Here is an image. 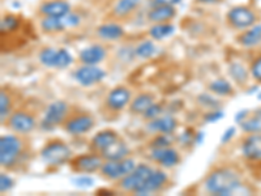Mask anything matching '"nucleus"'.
Segmentation results:
<instances>
[{
    "label": "nucleus",
    "mask_w": 261,
    "mask_h": 196,
    "mask_svg": "<svg viewBox=\"0 0 261 196\" xmlns=\"http://www.w3.org/2000/svg\"><path fill=\"white\" fill-rule=\"evenodd\" d=\"M197 101H199L200 105H202L206 109H211V110H216V109L220 107V102L209 94H200L199 98H197Z\"/></svg>",
    "instance_id": "f704fd0d"
},
{
    "label": "nucleus",
    "mask_w": 261,
    "mask_h": 196,
    "mask_svg": "<svg viewBox=\"0 0 261 196\" xmlns=\"http://www.w3.org/2000/svg\"><path fill=\"white\" fill-rule=\"evenodd\" d=\"M128 155H129V148H128L127 144L120 139H118L115 143L111 144L109 148H106L103 152H101V157L103 158L105 161L123 160V158H127Z\"/></svg>",
    "instance_id": "aec40b11"
},
{
    "label": "nucleus",
    "mask_w": 261,
    "mask_h": 196,
    "mask_svg": "<svg viewBox=\"0 0 261 196\" xmlns=\"http://www.w3.org/2000/svg\"><path fill=\"white\" fill-rule=\"evenodd\" d=\"M64 21L67 28H73L80 24V16L76 15V13L69 12L67 15H64Z\"/></svg>",
    "instance_id": "37998d69"
},
{
    "label": "nucleus",
    "mask_w": 261,
    "mask_h": 196,
    "mask_svg": "<svg viewBox=\"0 0 261 196\" xmlns=\"http://www.w3.org/2000/svg\"><path fill=\"white\" fill-rule=\"evenodd\" d=\"M170 144H171V140L167 137V135L161 134L160 136L153 139L150 146L151 148H167V146H170Z\"/></svg>",
    "instance_id": "4c0bfd02"
},
{
    "label": "nucleus",
    "mask_w": 261,
    "mask_h": 196,
    "mask_svg": "<svg viewBox=\"0 0 261 196\" xmlns=\"http://www.w3.org/2000/svg\"><path fill=\"white\" fill-rule=\"evenodd\" d=\"M57 53L58 50H54L51 47H46L43 50H41L38 58L39 62L45 67H48V68H55V62H57Z\"/></svg>",
    "instance_id": "2f4dec72"
},
{
    "label": "nucleus",
    "mask_w": 261,
    "mask_h": 196,
    "mask_svg": "<svg viewBox=\"0 0 261 196\" xmlns=\"http://www.w3.org/2000/svg\"><path fill=\"white\" fill-rule=\"evenodd\" d=\"M167 182V174L162 170H154L153 174L144 182V184L136 191V195H149L154 193L162 187L163 184Z\"/></svg>",
    "instance_id": "2eb2a0df"
},
{
    "label": "nucleus",
    "mask_w": 261,
    "mask_h": 196,
    "mask_svg": "<svg viewBox=\"0 0 261 196\" xmlns=\"http://www.w3.org/2000/svg\"><path fill=\"white\" fill-rule=\"evenodd\" d=\"M136 167V163L132 158H123L119 161H106L101 167V174L110 181H118L124 178Z\"/></svg>",
    "instance_id": "39448f33"
},
{
    "label": "nucleus",
    "mask_w": 261,
    "mask_h": 196,
    "mask_svg": "<svg viewBox=\"0 0 261 196\" xmlns=\"http://www.w3.org/2000/svg\"><path fill=\"white\" fill-rule=\"evenodd\" d=\"M209 90H211L212 93H214V94L225 95V97L231 95L232 93H234L231 84L228 83L227 80H225V79H217V80L212 81V83L209 84Z\"/></svg>",
    "instance_id": "bb28decb"
},
{
    "label": "nucleus",
    "mask_w": 261,
    "mask_h": 196,
    "mask_svg": "<svg viewBox=\"0 0 261 196\" xmlns=\"http://www.w3.org/2000/svg\"><path fill=\"white\" fill-rule=\"evenodd\" d=\"M106 57V50L101 45H93L84 48L80 53V60L84 64L97 65Z\"/></svg>",
    "instance_id": "4be33fe9"
},
{
    "label": "nucleus",
    "mask_w": 261,
    "mask_h": 196,
    "mask_svg": "<svg viewBox=\"0 0 261 196\" xmlns=\"http://www.w3.org/2000/svg\"><path fill=\"white\" fill-rule=\"evenodd\" d=\"M42 160L47 165H63L72 157V151L62 140H51L41 151Z\"/></svg>",
    "instance_id": "7ed1b4c3"
},
{
    "label": "nucleus",
    "mask_w": 261,
    "mask_h": 196,
    "mask_svg": "<svg viewBox=\"0 0 261 196\" xmlns=\"http://www.w3.org/2000/svg\"><path fill=\"white\" fill-rule=\"evenodd\" d=\"M253 114H255V115H257V116H260V118H261V107L256 109V110L253 111Z\"/></svg>",
    "instance_id": "de8ad7c7"
},
{
    "label": "nucleus",
    "mask_w": 261,
    "mask_h": 196,
    "mask_svg": "<svg viewBox=\"0 0 261 196\" xmlns=\"http://www.w3.org/2000/svg\"><path fill=\"white\" fill-rule=\"evenodd\" d=\"M13 186H15V182L9 176H7L6 173H2L0 174V191L2 192H8L9 190H12Z\"/></svg>",
    "instance_id": "e433bc0d"
},
{
    "label": "nucleus",
    "mask_w": 261,
    "mask_h": 196,
    "mask_svg": "<svg viewBox=\"0 0 261 196\" xmlns=\"http://www.w3.org/2000/svg\"><path fill=\"white\" fill-rule=\"evenodd\" d=\"M72 55L65 50V48H59L57 53V62H55V68H67L68 65L72 64Z\"/></svg>",
    "instance_id": "72a5a7b5"
},
{
    "label": "nucleus",
    "mask_w": 261,
    "mask_h": 196,
    "mask_svg": "<svg viewBox=\"0 0 261 196\" xmlns=\"http://www.w3.org/2000/svg\"><path fill=\"white\" fill-rule=\"evenodd\" d=\"M94 127V119L89 114H79L67 119L64 123V130L71 135H83L89 132Z\"/></svg>",
    "instance_id": "9b49d317"
},
{
    "label": "nucleus",
    "mask_w": 261,
    "mask_h": 196,
    "mask_svg": "<svg viewBox=\"0 0 261 196\" xmlns=\"http://www.w3.org/2000/svg\"><path fill=\"white\" fill-rule=\"evenodd\" d=\"M154 8H151L148 13V18L155 24H161V22H167V21L172 20L176 15V9L174 6H169V4H161V6H153Z\"/></svg>",
    "instance_id": "6ab92c4d"
},
{
    "label": "nucleus",
    "mask_w": 261,
    "mask_h": 196,
    "mask_svg": "<svg viewBox=\"0 0 261 196\" xmlns=\"http://www.w3.org/2000/svg\"><path fill=\"white\" fill-rule=\"evenodd\" d=\"M130 101V93L125 86H116L109 93L106 98V104L109 109L114 111L123 110Z\"/></svg>",
    "instance_id": "f8f14e48"
},
{
    "label": "nucleus",
    "mask_w": 261,
    "mask_h": 196,
    "mask_svg": "<svg viewBox=\"0 0 261 196\" xmlns=\"http://www.w3.org/2000/svg\"><path fill=\"white\" fill-rule=\"evenodd\" d=\"M227 21L228 24L235 28V29L246 30L256 24L257 15L249 7L237 6L232 7L227 12Z\"/></svg>",
    "instance_id": "20e7f679"
},
{
    "label": "nucleus",
    "mask_w": 261,
    "mask_h": 196,
    "mask_svg": "<svg viewBox=\"0 0 261 196\" xmlns=\"http://www.w3.org/2000/svg\"><path fill=\"white\" fill-rule=\"evenodd\" d=\"M258 98H261V94H260V95H258Z\"/></svg>",
    "instance_id": "8fccbe9b"
},
{
    "label": "nucleus",
    "mask_w": 261,
    "mask_h": 196,
    "mask_svg": "<svg viewBox=\"0 0 261 196\" xmlns=\"http://www.w3.org/2000/svg\"><path fill=\"white\" fill-rule=\"evenodd\" d=\"M242 153L247 160L261 161V132L249 134L242 144Z\"/></svg>",
    "instance_id": "4468645a"
},
{
    "label": "nucleus",
    "mask_w": 261,
    "mask_h": 196,
    "mask_svg": "<svg viewBox=\"0 0 261 196\" xmlns=\"http://www.w3.org/2000/svg\"><path fill=\"white\" fill-rule=\"evenodd\" d=\"M2 33H9L13 32L16 28L18 27V20L15 17V16H6V17L2 20Z\"/></svg>",
    "instance_id": "c9c22d12"
},
{
    "label": "nucleus",
    "mask_w": 261,
    "mask_h": 196,
    "mask_svg": "<svg viewBox=\"0 0 261 196\" xmlns=\"http://www.w3.org/2000/svg\"><path fill=\"white\" fill-rule=\"evenodd\" d=\"M22 152V143L15 135H4L0 139V163L6 169L16 165Z\"/></svg>",
    "instance_id": "f03ea898"
},
{
    "label": "nucleus",
    "mask_w": 261,
    "mask_h": 196,
    "mask_svg": "<svg viewBox=\"0 0 261 196\" xmlns=\"http://www.w3.org/2000/svg\"><path fill=\"white\" fill-rule=\"evenodd\" d=\"M151 160L158 162L163 167H172L178 165L180 161V156L178 152L172 148H153L151 149Z\"/></svg>",
    "instance_id": "ddd939ff"
},
{
    "label": "nucleus",
    "mask_w": 261,
    "mask_h": 196,
    "mask_svg": "<svg viewBox=\"0 0 261 196\" xmlns=\"http://www.w3.org/2000/svg\"><path fill=\"white\" fill-rule=\"evenodd\" d=\"M249 115V110H241L238 111V114L235 115V122L238 123H242L244 120V119L247 118V116Z\"/></svg>",
    "instance_id": "49530a36"
},
{
    "label": "nucleus",
    "mask_w": 261,
    "mask_h": 196,
    "mask_svg": "<svg viewBox=\"0 0 261 196\" xmlns=\"http://www.w3.org/2000/svg\"><path fill=\"white\" fill-rule=\"evenodd\" d=\"M251 75L257 83L261 84V55L256 58L251 64Z\"/></svg>",
    "instance_id": "ea45409f"
},
{
    "label": "nucleus",
    "mask_w": 261,
    "mask_h": 196,
    "mask_svg": "<svg viewBox=\"0 0 261 196\" xmlns=\"http://www.w3.org/2000/svg\"><path fill=\"white\" fill-rule=\"evenodd\" d=\"M174 30H175L174 25L167 24V22H161V24H155L154 27H151L150 30H149V34L151 36V38L160 41V39H165L171 36Z\"/></svg>",
    "instance_id": "cd10ccee"
},
{
    "label": "nucleus",
    "mask_w": 261,
    "mask_h": 196,
    "mask_svg": "<svg viewBox=\"0 0 261 196\" xmlns=\"http://www.w3.org/2000/svg\"><path fill=\"white\" fill-rule=\"evenodd\" d=\"M106 76V72L97 65H83L74 72V79L80 85L93 86L95 84L101 83Z\"/></svg>",
    "instance_id": "1a4fd4ad"
},
{
    "label": "nucleus",
    "mask_w": 261,
    "mask_h": 196,
    "mask_svg": "<svg viewBox=\"0 0 261 196\" xmlns=\"http://www.w3.org/2000/svg\"><path fill=\"white\" fill-rule=\"evenodd\" d=\"M8 127L17 134H29L34 130L37 122L36 118L25 111H15L8 116Z\"/></svg>",
    "instance_id": "6e6552de"
},
{
    "label": "nucleus",
    "mask_w": 261,
    "mask_h": 196,
    "mask_svg": "<svg viewBox=\"0 0 261 196\" xmlns=\"http://www.w3.org/2000/svg\"><path fill=\"white\" fill-rule=\"evenodd\" d=\"M73 183L76 184V186H79V187L85 188V187H90V186H93L94 181L88 176H79L73 179Z\"/></svg>",
    "instance_id": "a19ab883"
},
{
    "label": "nucleus",
    "mask_w": 261,
    "mask_h": 196,
    "mask_svg": "<svg viewBox=\"0 0 261 196\" xmlns=\"http://www.w3.org/2000/svg\"><path fill=\"white\" fill-rule=\"evenodd\" d=\"M11 105H12V101H11V97L8 95V93L6 90H2L0 92V116H2L3 122L4 119L11 115V109H12Z\"/></svg>",
    "instance_id": "473e14b6"
},
{
    "label": "nucleus",
    "mask_w": 261,
    "mask_h": 196,
    "mask_svg": "<svg viewBox=\"0 0 261 196\" xmlns=\"http://www.w3.org/2000/svg\"><path fill=\"white\" fill-rule=\"evenodd\" d=\"M243 187L241 177L231 169H218L211 173L205 181V188L209 193L228 196L237 193Z\"/></svg>",
    "instance_id": "f257e3e1"
},
{
    "label": "nucleus",
    "mask_w": 261,
    "mask_h": 196,
    "mask_svg": "<svg viewBox=\"0 0 261 196\" xmlns=\"http://www.w3.org/2000/svg\"><path fill=\"white\" fill-rule=\"evenodd\" d=\"M228 74L234 79V81L238 85H244L247 80H248V71H247V68L242 63H231L230 67H228Z\"/></svg>",
    "instance_id": "a878e982"
},
{
    "label": "nucleus",
    "mask_w": 261,
    "mask_h": 196,
    "mask_svg": "<svg viewBox=\"0 0 261 196\" xmlns=\"http://www.w3.org/2000/svg\"><path fill=\"white\" fill-rule=\"evenodd\" d=\"M39 12L43 16H53V17H60L71 12L69 3L64 0H50L46 3L41 4Z\"/></svg>",
    "instance_id": "a211bd4d"
},
{
    "label": "nucleus",
    "mask_w": 261,
    "mask_h": 196,
    "mask_svg": "<svg viewBox=\"0 0 261 196\" xmlns=\"http://www.w3.org/2000/svg\"><path fill=\"white\" fill-rule=\"evenodd\" d=\"M222 118H223V113L220 110V109H216V110H211L208 114H205V116H204V119L208 123H216Z\"/></svg>",
    "instance_id": "79ce46f5"
},
{
    "label": "nucleus",
    "mask_w": 261,
    "mask_h": 196,
    "mask_svg": "<svg viewBox=\"0 0 261 196\" xmlns=\"http://www.w3.org/2000/svg\"><path fill=\"white\" fill-rule=\"evenodd\" d=\"M119 139L118 134L113 130H103L94 135V137L90 141V148L94 152H103L105 149L109 148L111 144H114Z\"/></svg>",
    "instance_id": "dca6fc26"
},
{
    "label": "nucleus",
    "mask_w": 261,
    "mask_h": 196,
    "mask_svg": "<svg viewBox=\"0 0 261 196\" xmlns=\"http://www.w3.org/2000/svg\"><path fill=\"white\" fill-rule=\"evenodd\" d=\"M153 172L154 170L151 169V166L141 163V165L135 167L134 172L120 179V183H119L120 188L127 191V192H136L143 186L144 182L153 174Z\"/></svg>",
    "instance_id": "0eeeda50"
},
{
    "label": "nucleus",
    "mask_w": 261,
    "mask_h": 196,
    "mask_svg": "<svg viewBox=\"0 0 261 196\" xmlns=\"http://www.w3.org/2000/svg\"><path fill=\"white\" fill-rule=\"evenodd\" d=\"M41 28L45 33H57L67 29L64 16L60 17H53V16H45L41 21Z\"/></svg>",
    "instance_id": "393cba45"
},
{
    "label": "nucleus",
    "mask_w": 261,
    "mask_h": 196,
    "mask_svg": "<svg viewBox=\"0 0 261 196\" xmlns=\"http://www.w3.org/2000/svg\"><path fill=\"white\" fill-rule=\"evenodd\" d=\"M238 42L241 46L247 48L256 47L261 43V24H255L249 29H246L238 37Z\"/></svg>",
    "instance_id": "412c9836"
},
{
    "label": "nucleus",
    "mask_w": 261,
    "mask_h": 196,
    "mask_svg": "<svg viewBox=\"0 0 261 196\" xmlns=\"http://www.w3.org/2000/svg\"><path fill=\"white\" fill-rule=\"evenodd\" d=\"M235 132H237L235 127H228L227 130L225 131V134L222 135V137H221V143H222V144L228 143V141H230V140H231L232 137H234Z\"/></svg>",
    "instance_id": "c03bdc74"
},
{
    "label": "nucleus",
    "mask_w": 261,
    "mask_h": 196,
    "mask_svg": "<svg viewBox=\"0 0 261 196\" xmlns=\"http://www.w3.org/2000/svg\"><path fill=\"white\" fill-rule=\"evenodd\" d=\"M161 114H162V106H161V105H158V104H153L150 107H149L148 110H146L145 113L143 114V115H144V118H145V119L153 120V119L161 116Z\"/></svg>",
    "instance_id": "58836bf2"
},
{
    "label": "nucleus",
    "mask_w": 261,
    "mask_h": 196,
    "mask_svg": "<svg viewBox=\"0 0 261 196\" xmlns=\"http://www.w3.org/2000/svg\"><path fill=\"white\" fill-rule=\"evenodd\" d=\"M178 128V122L175 118L172 116L165 115L158 116V118L153 119L148 123V130L153 131V132H160V134L170 135Z\"/></svg>",
    "instance_id": "f3484780"
},
{
    "label": "nucleus",
    "mask_w": 261,
    "mask_h": 196,
    "mask_svg": "<svg viewBox=\"0 0 261 196\" xmlns=\"http://www.w3.org/2000/svg\"><path fill=\"white\" fill-rule=\"evenodd\" d=\"M239 125H241L242 131H244L247 134H258V132H261V118L255 115V114H249Z\"/></svg>",
    "instance_id": "c756f323"
},
{
    "label": "nucleus",
    "mask_w": 261,
    "mask_h": 196,
    "mask_svg": "<svg viewBox=\"0 0 261 196\" xmlns=\"http://www.w3.org/2000/svg\"><path fill=\"white\" fill-rule=\"evenodd\" d=\"M97 34L106 41H118L124 36V30L120 25L110 22V24H103L98 27Z\"/></svg>",
    "instance_id": "5701e85b"
},
{
    "label": "nucleus",
    "mask_w": 261,
    "mask_h": 196,
    "mask_svg": "<svg viewBox=\"0 0 261 196\" xmlns=\"http://www.w3.org/2000/svg\"><path fill=\"white\" fill-rule=\"evenodd\" d=\"M141 0H119L116 6L114 7V15L119 16V17H124V16L129 15L132 11L137 8Z\"/></svg>",
    "instance_id": "c85d7f7f"
},
{
    "label": "nucleus",
    "mask_w": 261,
    "mask_h": 196,
    "mask_svg": "<svg viewBox=\"0 0 261 196\" xmlns=\"http://www.w3.org/2000/svg\"><path fill=\"white\" fill-rule=\"evenodd\" d=\"M153 104H154V97L150 93H141L132 101L129 106V111L132 114L143 115Z\"/></svg>",
    "instance_id": "b1692460"
},
{
    "label": "nucleus",
    "mask_w": 261,
    "mask_h": 196,
    "mask_svg": "<svg viewBox=\"0 0 261 196\" xmlns=\"http://www.w3.org/2000/svg\"><path fill=\"white\" fill-rule=\"evenodd\" d=\"M135 53H136L137 58H141V59H149V58H151L153 55H154L155 46L151 41H144L137 45V47L135 48Z\"/></svg>",
    "instance_id": "7c9ffc66"
},
{
    "label": "nucleus",
    "mask_w": 261,
    "mask_h": 196,
    "mask_svg": "<svg viewBox=\"0 0 261 196\" xmlns=\"http://www.w3.org/2000/svg\"><path fill=\"white\" fill-rule=\"evenodd\" d=\"M69 106L64 101H55L47 107L45 116L42 119L41 127L42 130L51 131L57 126L62 125L68 115Z\"/></svg>",
    "instance_id": "423d86ee"
},
{
    "label": "nucleus",
    "mask_w": 261,
    "mask_h": 196,
    "mask_svg": "<svg viewBox=\"0 0 261 196\" xmlns=\"http://www.w3.org/2000/svg\"><path fill=\"white\" fill-rule=\"evenodd\" d=\"M181 0H151L153 6H161V4H169V6H175L180 3Z\"/></svg>",
    "instance_id": "a18cd8bd"
},
{
    "label": "nucleus",
    "mask_w": 261,
    "mask_h": 196,
    "mask_svg": "<svg viewBox=\"0 0 261 196\" xmlns=\"http://www.w3.org/2000/svg\"><path fill=\"white\" fill-rule=\"evenodd\" d=\"M102 165H103V158L99 155H83L71 161L72 170L83 174H92L98 172L101 170Z\"/></svg>",
    "instance_id": "9d476101"
},
{
    "label": "nucleus",
    "mask_w": 261,
    "mask_h": 196,
    "mask_svg": "<svg viewBox=\"0 0 261 196\" xmlns=\"http://www.w3.org/2000/svg\"><path fill=\"white\" fill-rule=\"evenodd\" d=\"M201 2H204V3H211V2H214V0H201Z\"/></svg>",
    "instance_id": "09e8293b"
}]
</instances>
